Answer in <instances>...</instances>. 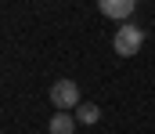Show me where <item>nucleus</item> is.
<instances>
[{"label":"nucleus","instance_id":"5","mask_svg":"<svg viewBox=\"0 0 155 134\" xmlns=\"http://www.w3.org/2000/svg\"><path fill=\"white\" fill-rule=\"evenodd\" d=\"M97 120H101V105H94V101H79L76 123H97Z\"/></svg>","mask_w":155,"mask_h":134},{"label":"nucleus","instance_id":"3","mask_svg":"<svg viewBox=\"0 0 155 134\" xmlns=\"http://www.w3.org/2000/svg\"><path fill=\"white\" fill-rule=\"evenodd\" d=\"M97 7H101V15L116 18L119 26H123V22H130V15L137 11V0H97Z\"/></svg>","mask_w":155,"mask_h":134},{"label":"nucleus","instance_id":"2","mask_svg":"<svg viewBox=\"0 0 155 134\" xmlns=\"http://www.w3.org/2000/svg\"><path fill=\"white\" fill-rule=\"evenodd\" d=\"M79 87L76 80H58L54 87H51V105L58 109V112H72V109H79Z\"/></svg>","mask_w":155,"mask_h":134},{"label":"nucleus","instance_id":"1","mask_svg":"<svg viewBox=\"0 0 155 134\" xmlns=\"http://www.w3.org/2000/svg\"><path fill=\"white\" fill-rule=\"evenodd\" d=\"M112 47H116L119 58H134V54L144 47V29L134 26V22H123L116 29V36H112Z\"/></svg>","mask_w":155,"mask_h":134},{"label":"nucleus","instance_id":"4","mask_svg":"<svg viewBox=\"0 0 155 134\" xmlns=\"http://www.w3.org/2000/svg\"><path fill=\"white\" fill-rule=\"evenodd\" d=\"M47 131L51 134H76V116L72 112H54L51 123H47Z\"/></svg>","mask_w":155,"mask_h":134}]
</instances>
